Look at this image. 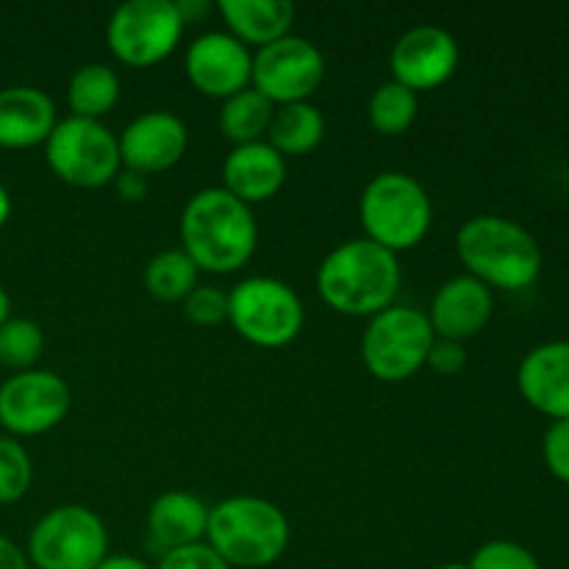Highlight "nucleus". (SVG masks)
<instances>
[{
  "label": "nucleus",
  "mask_w": 569,
  "mask_h": 569,
  "mask_svg": "<svg viewBox=\"0 0 569 569\" xmlns=\"http://www.w3.org/2000/svg\"><path fill=\"white\" fill-rule=\"evenodd\" d=\"M259 226L250 206L222 187L194 192L181 211V250L198 270L228 276L253 259Z\"/></svg>",
  "instance_id": "f257e3e1"
},
{
  "label": "nucleus",
  "mask_w": 569,
  "mask_h": 569,
  "mask_svg": "<svg viewBox=\"0 0 569 569\" xmlns=\"http://www.w3.org/2000/svg\"><path fill=\"white\" fill-rule=\"evenodd\" d=\"M400 259L367 237L337 244L317 270V295L345 317H376L395 306L400 292Z\"/></svg>",
  "instance_id": "f03ea898"
},
{
  "label": "nucleus",
  "mask_w": 569,
  "mask_h": 569,
  "mask_svg": "<svg viewBox=\"0 0 569 569\" xmlns=\"http://www.w3.org/2000/svg\"><path fill=\"white\" fill-rule=\"evenodd\" d=\"M456 253L467 276L503 292L531 289L545 264L537 237L517 220L500 214L470 217L456 233Z\"/></svg>",
  "instance_id": "7ed1b4c3"
},
{
  "label": "nucleus",
  "mask_w": 569,
  "mask_h": 569,
  "mask_svg": "<svg viewBox=\"0 0 569 569\" xmlns=\"http://www.w3.org/2000/svg\"><path fill=\"white\" fill-rule=\"evenodd\" d=\"M289 537H292V528H289L287 515L272 500L237 495L209 509L206 545L231 569L276 565L287 553Z\"/></svg>",
  "instance_id": "20e7f679"
},
{
  "label": "nucleus",
  "mask_w": 569,
  "mask_h": 569,
  "mask_svg": "<svg viewBox=\"0 0 569 569\" xmlns=\"http://www.w3.org/2000/svg\"><path fill=\"white\" fill-rule=\"evenodd\" d=\"M359 220L370 242L398 256L417 248L428 237L433 203L415 176L389 170L365 187L359 200Z\"/></svg>",
  "instance_id": "39448f33"
},
{
  "label": "nucleus",
  "mask_w": 569,
  "mask_h": 569,
  "mask_svg": "<svg viewBox=\"0 0 569 569\" xmlns=\"http://www.w3.org/2000/svg\"><path fill=\"white\" fill-rule=\"evenodd\" d=\"M228 322L244 342L256 348H287L303 331V300L278 278H244L228 292Z\"/></svg>",
  "instance_id": "423d86ee"
},
{
  "label": "nucleus",
  "mask_w": 569,
  "mask_h": 569,
  "mask_svg": "<svg viewBox=\"0 0 569 569\" xmlns=\"http://www.w3.org/2000/svg\"><path fill=\"white\" fill-rule=\"evenodd\" d=\"M433 333L426 311L415 306H389L367 320L361 333V361L381 383H400L426 367Z\"/></svg>",
  "instance_id": "0eeeda50"
},
{
  "label": "nucleus",
  "mask_w": 569,
  "mask_h": 569,
  "mask_svg": "<svg viewBox=\"0 0 569 569\" xmlns=\"http://www.w3.org/2000/svg\"><path fill=\"white\" fill-rule=\"evenodd\" d=\"M26 556L37 569H98L109 556V531L87 506H56L31 528Z\"/></svg>",
  "instance_id": "6e6552de"
},
{
  "label": "nucleus",
  "mask_w": 569,
  "mask_h": 569,
  "mask_svg": "<svg viewBox=\"0 0 569 569\" xmlns=\"http://www.w3.org/2000/svg\"><path fill=\"white\" fill-rule=\"evenodd\" d=\"M44 161L50 172L67 187L100 189L114 183L122 170L117 137L100 120L64 117L56 122L44 142Z\"/></svg>",
  "instance_id": "1a4fd4ad"
},
{
  "label": "nucleus",
  "mask_w": 569,
  "mask_h": 569,
  "mask_svg": "<svg viewBox=\"0 0 569 569\" xmlns=\"http://www.w3.org/2000/svg\"><path fill=\"white\" fill-rule=\"evenodd\" d=\"M183 17L172 0H128L111 11L106 42L120 64L156 67L181 44Z\"/></svg>",
  "instance_id": "9d476101"
},
{
  "label": "nucleus",
  "mask_w": 569,
  "mask_h": 569,
  "mask_svg": "<svg viewBox=\"0 0 569 569\" xmlns=\"http://www.w3.org/2000/svg\"><path fill=\"white\" fill-rule=\"evenodd\" d=\"M326 56L311 39L289 37L259 48L253 56L250 87L264 94L272 106L306 103L326 81Z\"/></svg>",
  "instance_id": "9b49d317"
},
{
  "label": "nucleus",
  "mask_w": 569,
  "mask_h": 569,
  "mask_svg": "<svg viewBox=\"0 0 569 569\" xmlns=\"http://www.w3.org/2000/svg\"><path fill=\"white\" fill-rule=\"evenodd\" d=\"M70 406V387L59 372L33 367L0 383V426L14 439L53 431L64 422Z\"/></svg>",
  "instance_id": "f8f14e48"
},
{
  "label": "nucleus",
  "mask_w": 569,
  "mask_h": 569,
  "mask_svg": "<svg viewBox=\"0 0 569 569\" xmlns=\"http://www.w3.org/2000/svg\"><path fill=\"white\" fill-rule=\"evenodd\" d=\"M459 61L461 48L453 33L439 26H417L395 42L389 53V70L392 81L420 94L448 83L459 70Z\"/></svg>",
  "instance_id": "ddd939ff"
},
{
  "label": "nucleus",
  "mask_w": 569,
  "mask_h": 569,
  "mask_svg": "<svg viewBox=\"0 0 569 569\" xmlns=\"http://www.w3.org/2000/svg\"><path fill=\"white\" fill-rule=\"evenodd\" d=\"M183 72L200 94L228 100L250 87L253 53L228 31L200 33L183 56Z\"/></svg>",
  "instance_id": "4468645a"
},
{
  "label": "nucleus",
  "mask_w": 569,
  "mask_h": 569,
  "mask_svg": "<svg viewBox=\"0 0 569 569\" xmlns=\"http://www.w3.org/2000/svg\"><path fill=\"white\" fill-rule=\"evenodd\" d=\"M120 161L126 170L159 176L176 167L189 148V128L178 114L164 109L133 117L117 137Z\"/></svg>",
  "instance_id": "2eb2a0df"
},
{
  "label": "nucleus",
  "mask_w": 569,
  "mask_h": 569,
  "mask_svg": "<svg viewBox=\"0 0 569 569\" xmlns=\"http://www.w3.org/2000/svg\"><path fill=\"white\" fill-rule=\"evenodd\" d=\"M517 389L533 411L550 422L569 420V342L553 339L522 356Z\"/></svg>",
  "instance_id": "dca6fc26"
},
{
  "label": "nucleus",
  "mask_w": 569,
  "mask_h": 569,
  "mask_svg": "<svg viewBox=\"0 0 569 569\" xmlns=\"http://www.w3.org/2000/svg\"><path fill=\"white\" fill-rule=\"evenodd\" d=\"M495 315V295L487 283L472 276H456L445 281L431 298L426 311L433 333L439 339H453L465 345L489 326Z\"/></svg>",
  "instance_id": "f3484780"
},
{
  "label": "nucleus",
  "mask_w": 569,
  "mask_h": 569,
  "mask_svg": "<svg viewBox=\"0 0 569 569\" xmlns=\"http://www.w3.org/2000/svg\"><path fill=\"white\" fill-rule=\"evenodd\" d=\"M283 183H287V159L264 139L237 144L222 161V189L250 209L276 198Z\"/></svg>",
  "instance_id": "a211bd4d"
},
{
  "label": "nucleus",
  "mask_w": 569,
  "mask_h": 569,
  "mask_svg": "<svg viewBox=\"0 0 569 569\" xmlns=\"http://www.w3.org/2000/svg\"><path fill=\"white\" fill-rule=\"evenodd\" d=\"M56 103L37 87L0 89V148L26 150L48 142L56 128Z\"/></svg>",
  "instance_id": "6ab92c4d"
},
{
  "label": "nucleus",
  "mask_w": 569,
  "mask_h": 569,
  "mask_svg": "<svg viewBox=\"0 0 569 569\" xmlns=\"http://www.w3.org/2000/svg\"><path fill=\"white\" fill-rule=\"evenodd\" d=\"M206 528H209V506L198 495L172 489L150 503L148 537L161 556L206 542Z\"/></svg>",
  "instance_id": "aec40b11"
},
{
  "label": "nucleus",
  "mask_w": 569,
  "mask_h": 569,
  "mask_svg": "<svg viewBox=\"0 0 569 569\" xmlns=\"http://www.w3.org/2000/svg\"><path fill=\"white\" fill-rule=\"evenodd\" d=\"M217 11L231 37L256 48H267L289 37L295 22V6L287 0H222L217 3Z\"/></svg>",
  "instance_id": "412c9836"
},
{
  "label": "nucleus",
  "mask_w": 569,
  "mask_h": 569,
  "mask_svg": "<svg viewBox=\"0 0 569 569\" xmlns=\"http://www.w3.org/2000/svg\"><path fill=\"white\" fill-rule=\"evenodd\" d=\"M322 139H326V117L311 100H306V103L276 106L264 142L287 159V156L311 153L320 148Z\"/></svg>",
  "instance_id": "4be33fe9"
},
{
  "label": "nucleus",
  "mask_w": 569,
  "mask_h": 569,
  "mask_svg": "<svg viewBox=\"0 0 569 569\" xmlns=\"http://www.w3.org/2000/svg\"><path fill=\"white\" fill-rule=\"evenodd\" d=\"M120 76L109 64H83L72 72L67 83V106L70 117H83V120H100L109 114L120 100Z\"/></svg>",
  "instance_id": "5701e85b"
},
{
  "label": "nucleus",
  "mask_w": 569,
  "mask_h": 569,
  "mask_svg": "<svg viewBox=\"0 0 569 569\" xmlns=\"http://www.w3.org/2000/svg\"><path fill=\"white\" fill-rule=\"evenodd\" d=\"M272 114H276V106L264 94L256 92L253 87H248L233 94V98L222 100L220 131L228 142H233V148L261 142L267 137Z\"/></svg>",
  "instance_id": "b1692460"
},
{
  "label": "nucleus",
  "mask_w": 569,
  "mask_h": 569,
  "mask_svg": "<svg viewBox=\"0 0 569 569\" xmlns=\"http://www.w3.org/2000/svg\"><path fill=\"white\" fill-rule=\"evenodd\" d=\"M200 270L181 248L161 250L144 264V289L150 298L161 303H183L189 292L198 287Z\"/></svg>",
  "instance_id": "393cba45"
},
{
  "label": "nucleus",
  "mask_w": 569,
  "mask_h": 569,
  "mask_svg": "<svg viewBox=\"0 0 569 569\" xmlns=\"http://www.w3.org/2000/svg\"><path fill=\"white\" fill-rule=\"evenodd\" d=\"M417 111H420V98L403 83L387 81L372 92L367 120L381 137H400L415 126Z\"/></svg>",
  "instance_id": "a878e982"
},
{
  "label": "nucleus",
  "mask_w": 569,
  "mask_h": 569,
  "mask_svg": "<svg viewBox=\"0 0 569 569\" xmlns=\"http://www.w3.org/2000/svg\"><path fill=\"white\" fill-rule=\"evenodd\" d=\"M44 348V333L28 317H9L0 326V365L11 370H33Z\"/></svg>",
  "instance_id": "bb28decb"
},
{
  "label": "nucleus",
  "mask_w": 569,
  "mask_h": 569,
  "mask_svg": "<svg viewBox=\"0 0 569 569\" xmlns=\"http://www.w3.org/2000/svg\"><path fill=\"white\" fill-rule=\"evenodd\" d=\"M33 481V465L20 439L0 437V506L26 498Z\"/></svg>",
  "instance_id": "cd10ccee"
},
{
  "label": "nucleus",
  "mask_w": 569,
  "mask_h": 569,
  "mask_svg": "<svg viewBox=\"0 0 569 569\" xmlns=\"http://www.w3.org/2000/svg\"><path fill=\"white\" fill-rule=\"evenodd\" d=\"M470 569H542L537 556L520 542L511 539H492L483 542L467 561Z\"/></svg>",
  "instance_id": "c85d7f7f"
},
{
  "label": "nucleus",
  "mask_w": 569,
  "mask_h": 569,
  "mask_svg": "<svg viewBox=\"0 0 569 569\" xmlns=\"http://www.w3.org/2000/svg\"><path fill=\"white\" fill-rule=\"evenodd\" d=\"M183 315L200 328H214L228 322V292L217 287H194L183 298Z\"/></svg>",
  "instance_id": "c756f323"
},
{
  "label": "nucleus",
  "mask_w": 569,
  "mask_h": 569,
  "mask_svg": "<svg viewBox=\"0 0 569 569\" xmlns=\"http://www.w3.org/2000/svg\"><path fill=\"white\" fill-rule=\"evenodd\" d=\"M542 461L556 481L569 483V420L548 426L542 437Z\"/></svg>",
  "instance_id": "7c9ffc66"
},
{
  "label": "nucleus",
  "mask_w": 569,
  "mask_h": 569,
  "mask_svg": "<svg viewBox=\"0 0 569 569\" xmlns=\"http://www.w3.org/2000/svg\"><path fill=\"white\" fill-rule=\"evenodd\" d=\"M156 569H231L206 542L170 550L159 559Z\"/></svg>",
  "instance_id": "2f4dec72"
},
{
  "label": "nucleus",
  "mask_w": 569,
  "mask_h": 569,
  "mask_svg": "<svg viewBox=\"0 0 569 569\" xmlns=\"http://www.w3.org/2000/svg\"><path fill=\"white\" fill-rule=\"evenodd\" d=\"M467 365V350L461 342H453V339H433L431 350H428L426 367L433 370L437 376H456V372L465 370Z\"/></svg>",
  "instance_id": "473e14b6"
},
{
  "label": "nucleus",
  "mask_w": 569,
  "mask_h": 569,
  "mask_svg": "<svg viewBox=\"0 0 569 569\" xmlns=\"http://www.w3.org/2000/svg\"><path fill=\"white\" fill-rule=\"evenodd\" d=\"M114 192H117V198L126 200V203H139V200L148 198V192H150L148 176L126 170V167H122L114 178Z\"/></svg>",
  "instance_id": "72a5a7b5"
},
{
  "label": "nucleus",
  "mask_w": 569,
  "mask_h": 569,
  "mask_svg": "<svg viewBox=\"0 0 569 569\" xmlns=\"http://www.w3.org/2000/svg\"><path fill=\"white\" fill-rule=\"evenodd\" d=\"M0 569H31L26 550L6 537H0Z\"/></svg>",
  "instance_id": "f704fd0d"
},
{
  "label": "nucleus",
  "mask_w": 569,
  "mask_h": 569,
  "mask_svg": "<svg viewBox=\"0 0 569 569\" xmlns=\"http://www.w3.org/2000/svg\"><path fill=\"white\" fill-rule=\"evenodd\" d=\"M98 569H153L144 559L139 556H128V553H114V556H106L100 561Z\"/></svg>",
  "instance_id": "c9c22d12"
},
{
  "label": "nucleus",
  "mask_w": 569,
  "mask_h": 569,
  "mask_svg": "<svg viewBox=\"0 0 569 569\" xmlns=\"http://www.w3.org/2000/svg\"><path fill=\"white\" fill-rule=\"evenodd\" d=\"M9 217H11V198H9V192H6L3 183H0V228L9 222Z\"/></svg>",
  "instance_id": "e433bc0d"
},
{
  "label": "nucleus",
  "mask_w": 569,
  "mask_h": 569,
  "mask_svg": "<svg viewBox=\"0 0 569 569\" xmlns=\"http://www.w3.org/2000/svg\"><path fill=\"white\" fill-rule=\"evenodd\" d=\"M11 317V298L3 287H0V326Z\"/></svg>",
  "instance_id": "4c0bfd02"
},
{
  "label": "nucleus",
  "mask_w": 569,
  "mask_h": 569,
  "mask_svg": "<svg viewBox=\"0 0 569 569\" xmlns=\"http://www.w3.org/2000/svg\"><path fill=\"white\" fill-rule=\"evenodd\" d=\"M437 569H470V567H467V561H445V565Z\"/></svg>",
  "instance_id": "58836bf2"
}]
</instances>
